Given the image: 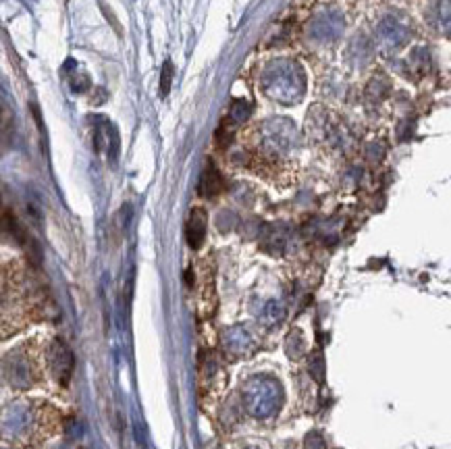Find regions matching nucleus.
<instances>
[{"label": "nucleus", "instance_id": "5", "mask_svg": "<svg viewBox=\"0 0 451 449\" xmlns=\"http://www.w3.org/2000/svg\"><path fill=\"white\" fill-rule=\"evenodd\" d=\"M225 345H227L233 354H245V352H249V350L254 348L252 341H249V337H247V333L241 331V329L229 331V335L225 337Z\"/></svg>", "mask_w": 451, "mask_h": 449}, {"label": "nucleus", "instance_id": "7", "mask_svg": "<svg viewBox=\"0 0 451 449\" xmlns=\"http://www.w3.org/2000/svg\"><path fill=\"white\" fill-rule=\"evenodd\" d=\"M310 374L322 383L325 380V360H322V354L320 352H314V356L310 358Z\"/></svg>", "mask_w": 451, "mask_h": 449}, {"label": "nucleus", "instance_id": "1", "mask_svg": "<svg viewBox=\"0 0 451 449\" xmlns=\"http://www.w3.org/2000/svg\"><path fill=\"white\" fill-rule=\"evenodd\" d=\"M283 400V389L279 380L269 378V376H258L254 380L247 383L245 387V402L247 408L256 414V416H271L279 410Z\"/></svg>", "mask_w": 451, "mask_h": 449}, {"label": "nucleus", "instance_id": "4", "mask_svg": "<svg viewBox=\"0 0 451 449\" xmlns=\"http://www.w3.org/2000/svg\"><path fill=\"white\" fill-rule=\"evenodd\" d=\"M223 189H225V179H223L221 171H219L212 162H208L206 169H204V173H202V177H200V185H198L200 196H204V198H217Z\"/></svg>", "mask_w": 451, "mask_h": 449}, {"label": "nucleus", "instance_id": "6", "mask_svg": "<svg viewBox=\"0 0 451 449\" xmlns=\"http://www.w3.org/2000/svg\"><path fill=\"white\" fill-rule=\"evenodd\" d=\"M173 73H175V69H173V62L171 60H164V67H162V71H160V98H167L169 96V92H171V84H173Z\"/></svg>", "mask_w": 451, "mask_h": 449}, {"label": "nucleus", "instance_id": "3", "mask_svg": "<svg viewBox=\"0 0 451 449\" xmlns=\"http://www.w3.org/2000/svg\"><path fill=\"white\" fill-rule=\"evenodd\" d=\"M206 229H208V215L204 208H191L187 225H185V237L191 250L202 247L206 239Z\"/></svg>", "mask_w": 451, "mask_h": 449}, {"label": "nucleus", "instance_id": "2", "mask_svg": "<svg viewBox=\"0 0 451 449\" xmlns=\"http://www.w3.org/2000/svg\"><path fill=\"white\" fill-rule=\"evenodd\" d=\"M50 368H52L60 387H67L69 380H71V374H73V368H75V358H73V352L69 350V345L60 339H56L50 348Z\"/></svg>", "mask_w": 451, "mask_h": 449}]
</instances>
